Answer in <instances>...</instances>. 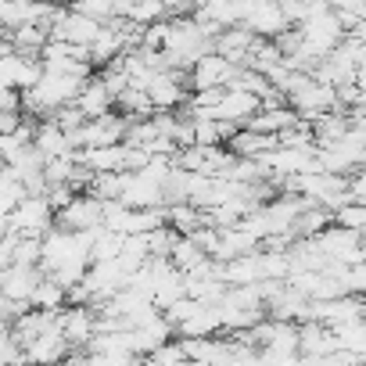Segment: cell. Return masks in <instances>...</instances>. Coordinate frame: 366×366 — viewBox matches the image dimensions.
I'll use <instances>...</instances> for the list:
<instances>
[{
	"label": "cell",
	"mask_w": 366,
	"mask_h": 366,
	"mask_svg": "<svg viewBox=\"0 0 366 366\" xmlns=\"http://www.w3.org/2000/svg\"><path fill=\"white\" fill-rule=\"evenodd\" d=\"M58 227V212L47 194H29L15 212L4 216V230H22L26 237H47Z\"/></svg>",
	"instance_id": "cell-1"
},
{
	"label": "cell",
	"mask_w": 366,
	"mask_h": 366,
	"mask_svg": "<svg viewBox=\"0 0 366 366\" xmlns=\"http://www.w3.org/2000/svg\"><path fill=\"white\" fill-rule=\"evenodd\" d=\"M287 104L302 115V119H320V115H327V112H334V108H341V97H337V86L334 83H323V79H309L302 90H295L291 97H287Z\"/></svg>",
	"instance_id": "cell-2"
},
{
	"label": "cell",
	"mask_w": 366,
	"mask_h": 366,
	"mask_svg": "<svg viewBox=\"0 0 366 366\" xmlns=\"http://www.w3.org/2000/svg\"><path fill=\"white\" fill-rule=\"evenodd\" d=\"M47 277L44 266H29V262H8L0 269V295H8L15 302H29L33 305V291L40 287V280Z\"/></svg>",
	"instance_id": "cell-3"
},
{
	"label": "cell",
	"mask_w": 366,
	"mask_h": 366,
	"mask_svg": "<svg viewBox=\"0 0 366 366\" xmlns=\"http://www.w3.org/2000/svg\"><path fill=\"white\" fill-rule=\"evenodd\" d=\"M58 227H65V230L104 227V198H97V194H76V202L58 212Z\"/></svg>",
	"instance_id": "cell-4"
},
{
	"label": "cell",
	"mask_w": 366,
	"mask_h": 366,
	"mask_svg": "<svg viewBox=\"0 0 366 366\" xmlns=\"http://www.w3.org/2000/svg\"><path fill=\"white\" fill-rule=\"evenodd\" d=\"M234 69H237V65H234L227 54L209 51V54H202V58L194 61V69H191V86H194V90L227 86V83H230V76H234Z\"/></svg>",
	"instance_id": "cell-5"
},
{
	"label": "cell",
	"mask_w": 366,
	"mask_h": 366,
	"mask_svg": "<svg viewBox=\"0 0 366 366\" xmlns=\"http://www.w3.org/2000/svg\"><path fill=\"white\" fill-rule=\"evenodd\" d=\"M29 359L36 362V366H51V362H61L69 352H72V341H69V334H65V327H61V320L58 323H51L36 341H29Z\"/></svg>",
	"instance_id": "cell-6"
},
{
	"label": "cell",
	"mask_w": 366,
	"mask_h": 366,
	"mask_svg": "<svg viewBox=\"0 0 366 366\" xmlns=\"http://www.w3.org/2000/svg\"><path fill=\"white\" fill-rule=\"evenodd\" d=\"M244 26H248L255 36H266V40H277L284 29H291L280 0H255V8H252V15L244 19Z\"/></svg>",
	"instance_id": "cell-7"
},
{
	"label": "cell",
	"mask_w": 366,
	"mask_h": 366,
	"mask_svg": "<svg viewBox=\"0 0 366 366\" xmlns=\"http://www.w3.org/2000/svg\"><path fill=\"white\" fill-rule=\"evenodd\" d=\"M259 108H262V97H259V94H252V90H244V86H227V97L212 108V115H216V119H227V122L244 126Z\"/></svg>",
	"instance_id": "cell-8"
},
{
	"label": "cell",
	"mask_w": 366,
	"mask_h": 366,
	"mask_svg": "<svg viewBox=\"0 0 366 366\" xmlns=\"http://www.w3.org/2000/svg\"><path fill=\"white\" fill-rule=\"evenodd\" d=\"M122 202L133 205V209H158V205H165V183H158L147 172H129Z\"/></svg>",
	"instance_id": "cell-9"
},
{
	"label": "cell",
	"mask_w": 366,
	"mask_h": 366,
	"mask_svg": "<svg viewBox=\"0 0 366 366\" xmlns=\"http://www.w3.org/2000/svg\"><path fill=\"white\" fill-rule=\"evenodd\" d=\"M223 330H227L223 327V302H202L194 316H187L176 327L179 337H209V334H223Z\"/></svg>",
	"instance_id": "cell-10"
},
{
	"label": "cell",
	"mask_w": 366,
	"mask_h": 366,
	"mask_svg": "<svg viewBox=\"0 0 366 366\" xmlns=\"http://www.w3.org/2000/svg\"><path fill=\"white\" fill-rule=\"evenodd\" d=\"M259 36L244 26V22H237V26H227L219 36H216V51L219 54H227L234 65H248V54H252V44H255Z\"/></svg>",
	"instance_id": "cell-11"
},
{
	"label": "cell",
	"mask_w": 366,
	"mask_h": 366,
	"mask_svg": "<svg viewBox=\"0 0 366 366\" xmlns=\"http://www.w3.org/2000/svg\"><path fill=\"white\" fill-rule=\"evenodd\" d=\"M273 147H280V133H259L252 126H241L230 137V151L234 154H244V158H259V154H266Z\"/></svg>",
	"instance_id": "cell-12"
},
{
	"label": "cell",
	"mask_w": 366,
	"mask_h": 366,
	"mask_svg": "<svg viewBox=\"0 0 366 366\" xmlns=\"http://www.w3.org/2000/svg\"><path fill=\"white\" fill-rule=\"evenodd\" d=\"M76 104L86 112V119H101V115H108V112L115 108V94L104 86L101 76H90L86 86H83V94L76 97Z\"/></svg>",
	"instance_id": "cell-13"
},
{
	"label": "cell",
	"mask_w": 366,
	"mask_h": 366,
	"mask_svg": "<svg viewBox=\"0 0 366 366\" xmlns=\"http://www.w3.org/2000/svg\"><path fill=\"white\" fill-rule=\"evenodd\" d=\"M219 277L234 287V284H259L262 280V248L259 252H248V255H237L230 262H223Z\"/></svg>",
	"instance_id": "cell-14"
},
{
	"label": "cell",
	"mask_w": 366,
	"mask_h": 366,
	"mask_svg": "<svg viewBox=\"0 0 366 366\" xmlns=\"http://www.w3.org/2000/svg\"><path fill=\"white\" fill-rule=\"evenodd\" d=\"M76 158L86 162L97 172L108 169H126V140L122 144H101V147H76Z\"/></svg>",
	"instance_id": "cell-15"
},
{
	"label": "cell",
	"mask_w": 366,
	"mask_h": 366,
	"mask_svg": "<svg viewBox=\"0 0 366 366\" xmlns=\"http://www.w3.org/2000/svg\"><path fill=\"white\" fill-rule=\"evenodd\" d=\"M33 144H36L47 158L76 151V147H72V140H69V129H61L51 115H44V122H36V137H33Z\"/></svg>",
	"instance_id": "cell-16"
},
{
	"label": "cell",
	"mask_w": 366,
	"mask_h": 366,
	"mask_svg": "<svg viewBox=\"0 0 366 366\" xmlns=\"http://www.w3.org/2000/svg\"><path fill=\"white\" fill-rule=\"evenodd\" d=\"M122 51H129L126 47V40H122V33L112 26V22H104V29H101V36L90 44V54H94V69H104V65H112Z\"/></svg>",
	"instance_id": "cell-17"
},
{
	"label": "cell",
	"mask_w": 366,
	"mask_h": 366,
	"mask_svg": "<svg viewBox=\"0 0 366 366\" xmlns=\"http://www.w3.org/2000/svg\"><path fill=\"white\" fill-rule=\"evenodd\" d=\"M29 198V187H26V179L4 162V176H0V212H15L22 202Z\"/></svg>",
	"instance_id": "cell-18"
},
{
	"label": "cell",
	"mask_w": 366,
	"mask_h": 366,
	"mask_svg": "<svg viewBox=\"0 0 366 366\" xmlns=\"http://www.w3.org/2000/svg\"><path fill=\"white\" fill-rule=\"evenodd\" d=\"M172 266L176 269H183V273H191V269H198L205 259H212L202 244H198V237L194 234H179V241H176V248H172Z\"/></svg>",
	"instance_id": "cell-19"
},
{
	"label": "cell",
	"mask_w": 366,
	"mask_h": 366,
	"mask_svg": "<svg viewBox=\"0 0 366 366\" xmlns=\"http://www.w3.org/2000/svg\"><path fill=\"white\" fill-rule=\"evenodd\" d=\"M115 108H119L122 115H129V119H151V115L158 112L154 101H151V94L140 90V86H126V90L115 97Z\"/></svg>",
	"instance_id": "cell-20"
},
{
	"label": "cell",
	"mask_w": 366,
	"mask_h": 366,
	"mask_svg": "<svg viewBox=\"0 0 366 366\" xmlns=\"http://www.w3.org/2000/svg\"><path fill=\"white\" fill-rule=\"evenodd\" d=\"M126 183H129V169H108V172H97V176H94L90 194H97V198L112 202V198H122Z\"/></svg>",
	"instance_id": "cell-21"
},
{
	"label": "cell",
	"mask_w": 366,
	"mask_h": 366,
	"mask_svg": "<svg viewBox=\"0 0 366 366\" xmlns=\"http://www.w3.org/2000/svg\"><path fill=\"white\" fill-rule=\"evenodd\" d=\"M126 248V234L122 230H112V227H94V262H104V259H119Z\"/></svg>",
	"instance_id": "cell-22"
},
{
	"label": "cell",
	"mask_w": 366,
	"mask_h": 366,
	"mask_svg": "<svg viewBox=\"0 0 366 366\" xmlns=\"http://www.w3.org/2000/svg\"><path fill=\"white\" fill-rule=\"evenodd\" d=\"M33 305H36V309H65V305H69V287H65L58 277L47 273V277L40 280V287L33 291Z\"/></svg>",
	"instance_id": "cell-23"
},
{
	"label": "cell",
	"mask_w": 366,
	"mask_h": 366,
	"mask_svg": "<svg viewBox=\"0 0 366 366\" xmlns=\"http://www.w3.org/2000/svg\"><path fill=\"white\" fill-rule=\"evenodd\" d=\"M334 330H337L341 348H345V352H355L359 362H366V316L348 320V323H341V327H334Z\"/></svg>",
	"instance_id": "cell-24"
},
{
	"label": "cell",
	"mask_w": 366,
	"mask_h": 366,
	"mask_svg": "<svg viewBox=\"0 0 366 366\" xmlns=\"http://www.w3.org/2000/svg\"><path fill=\"white\" fill-rule=\"evenodd\" d=\"M126 15H129L133 22H140V26H151V22L169 19V8H165V0H137V4H129Z\"/></svg>",
	"instance_id": "cell-25"
},
{
	"label": "cell",
	"mask_w": 366,
	"mask_h": 366,
	"mask_svg": "<svg viewBox=\"0 0 366 366\" xmlns=\"http://www.w3.org/2000/svg\"><path fill=\"white\" fill-rule=\"evenodd\" d=\"M147 362H162V366H172V362H187V348H183V341H162L154 352L144 355Z\"/></svg>",
	"instance_id": "cell-26"
},
{
	"label": "cell",
	"mask_w": 366,
	"mask_h": 366,
	"mask_svg": "<svg viewBox=\"0 0 366 366\" xmlns=\"http://www.w3.org/2000/svg\"><path fill=\"white\" fill-rule=\"evenodd\" d=\"M51 119H54V122H58L61 129H69V133H72V129H79V126L86 122V112H83V108H79V104L72 101V104H61V108H58V112H54Z\"/></svg>",
	"instance_id": "cell-27"
},
{
	"label": "cell",
	"mask_w": 366,
	"mask_h": 366,
	"mask_svg": "<svg viewBox=\"0 0 366 366\" xmlns=\"http://www.w3.org/2000/svg\"><path fill=\"white\" fill-rule=\"evenodd\" d=\"M79 11H86V15H94V19H112V15H119V0H79L76 4Z\"/></svg>",
	"instance_id": "cell-28"
},
{
	"label": "cell",
	"mask_w": 366,
	"mask_h": 366,
	"mask_svg": "<svg viewBox=\"0 0 366 366\" xmlns=\"http://www.w3.org/2000/svg\"><path fill=\"white\" fill-rule=\"evenodd\" d=\"M280 4H284V15H287L291 26H302L312 11V0H280Z\"/></svg>",
	"instance_id": "cell-29"
},
{
	"label": "cell",
	"mask_w": 366,
	"mask_h": 366,
	"mask_svg": "<svg viewBox=\"0 0 366 366\" xmlns=\"http://www.w3.org/2000/svg\"><path fill=\"white\" fill-rule=\"evenodd\" d=\"M26 112L22 108H4V115H0V133H15L26 119H22Z\"/></svg>",
	"instance_id": "cell-30"
},
{
	"label": "cell",
	"mask_w": 366,
	"mask_h": 366,
	"mask_svg": "<svg viewBox=\"0 0 366 366\" xmlns=\"http://www.w3.org/2000/svg\"><path fill=\"white\" fill-rule=\"evenodd\" d=\"M352 291H355V295H362V298H366V259H362V262H355V266H352Z\"/></svg>",
	"instance_id": "cell-31"
},
{
	"label": "cell",
	"mask_w": 366,
	"mask_h": 366,
	"mask_svg": "<svg viewBox=\"0 0 366 366\" xmlns=\"http://www.w3.org/2000/svg\"><path fill=\"white\" fill-rule=\"evenodd\" d=\"M334 11H352V15H362L366 19V0H330Z\"/></svg>",
	"instance_id": "cell-32"
},
{
	"label": "cell",
	"mask_w": 366,
	"mask_h": 366,
	"mask_svg": "<svg viewBox=\"0 0 366 366\" xmlns=\"http://www.w3.org/2000/svg\"><path fill=\"white\" fill-rule=\"evenodd\" d=\"M348 36H355V40H362V44H366V19H359V22L348 29Z\"/></svg>",
	"instance_id": "cell-33"
},
{
	"label": "cell",
	"mask_w": 366,
	"mask_h": 366,
	"mask_svg": "<svg viewBox=\"0 0 366 366\" xmlns=\"http://www.w3.org/2000/svg\"><path fill=\"white\" fill-rule=\"evenodd\" d=\"M61 4H69V8H76V4H79V0H61Z\"/></svg>",
	"instance_id": "cell-34"
},
{
	"label": "cell",
	"mask_w": 366,
	"mask_h": 366,
	"mask_svg": "<svg viewBox=\"0 0 366 366\" xmlns=\"http://www.w3.org/2000/svg\"><path fill=\"white\" fill-rule=\"evenodd\" d=\"M40 4H61V0H40Z\"/></svg>",
	"instance_id": "cell-35"
}]
</instances>
